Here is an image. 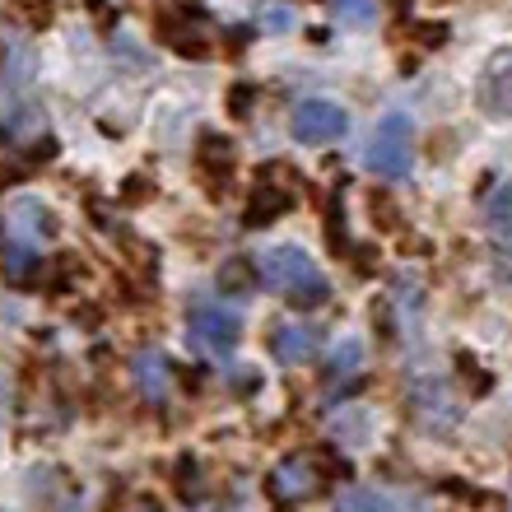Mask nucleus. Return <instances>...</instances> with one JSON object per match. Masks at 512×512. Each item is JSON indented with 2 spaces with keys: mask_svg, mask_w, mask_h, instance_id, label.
Instances as JSON below:
<instances>
[{
  "mask_svg": "<svg viewBox=\"0 0 512 512\" xmlns=\"http://www.w3.org/2000/svg\"><path fill=\"white\" fill-rule=\"evenodd\" d=\"M256 275H261V284L275 289L289 308H322L326 298H331V284H326L322 266L294 243L270 247V252L256 261Z\"/></svg>",
  "mask_w": 512,
  "mask_h": 512,
  "instance_id": "obj_1",
  "label": "nucleus"
},
{
  "mask_svg": "<svg viewBox=\"0 0 512 512\" xmlns=\"http://www.w3.org/2000/svg\"><path fill=\"white\" fill-rule=\"evenodd\" d=\"M364 163L378 177H387V182H401V177L410 173V163H415V126H410L405 112H387V117H378Z\"/></svg>",
  "mask_w": 512,
  "mask_h": 512,
  "instance_id": "obj_2",
  "label": "nucleus"
},
{
  "mask_svg": "<svg viewBox=\"0 0 512 512\" xmlns=\"http://www.w3.org/2000/svg\"><path fill=\"white\" fill-rule=\"evenodd\" d=\"M187 331L196 350L215 354V359H229L238 336H243V322H238V312H229L215 298H196L187 308Z\"/></svg>",
  "mask_w": 512,
  "mask_h": 512,
  "instance_id": "obj_3",
  "label": "nucleus"
},
{
  "mask_svg": "<svg viewBox=\"0 0 512 512\" xmlns=\"http://www.w3.org/2000/svg\"><path fill=\"white\" fill-rule=\"evenodd\" d=\"M298 145H331L340 135L350 131V117L340 103H326V98H308L294 108V122H289Z\"/></svg>",
  "mask_w": 512,
  "mask_h": 512,
  "instance_id": "obj_4",
  "label": "nucleus"
},
{
  "mask_svg": "<svg viewBox=\"0 0 512 512\" xmlns=\"http://www.w3.org/2000/svg\"><path fill=\"white\" fill-rule=\"evenodd\" d=\"M480 108L499 122H512V52H494L489 56L485 75H480Z\"/></svg>",
  "mask_w": 512,
  "mask_h": 512,
  "instance_id": "obj_5",
  "label": "nucleus"
},
{
  "mask_svg": "<svg viewBox=\"0 0 512 512\" xmlns=\"http://www.w3.org/2000/svg\"><path fill=\"white\" fill-rule=\"evenodd\" d=\"M410 415H415L419 424H429V429H447V424L461 419V405L452 401L447 382H419V387L410 391Z\"/></svg>",
  "mask_w": 512,
  "mask_h": 512,
  "instance_id": "obj_6",
  "label": "nucleus"
},
{
  "mask_svg": "<svg viewBox=\"0 0 512 512\" xmlns=\"http://www.w3.org/2000/svg\"><path fill=\"white\" fill-rule=\"evenodd\" d=\"M5 229H10L19 243H38V238H56L61 224H56V215L42 201L19 196V201H10V210H5Z\"/></svg>",
  "mask_w": 512,
  "mask_h": 512,
  "instance_id": "obj_7",
  "label": "nucleus"
},
{
  "mask_svg": "<svg viewBox=\"0 0 512 512\" xmlns=\"http://www.w3.org/2000/svg\"><path fill=\"white\" fill-rule=\"evenodd\" d=\"M326 471H322V457H289L275 471V494L280 499H312L322 489Z\"/></svg>",
  "mask_w": 512,
  "mask_h": 512,
  "instance_id": "obj_8",
  "label": "nucleus"
},
{
  "mask_svg": "<svg viewBox=\"0 0 512 512\" xmlns=\"http://www.w3.org/2000/svg\"><path fill=\"white\" fill-rule=\"evenodd\" d=\"M317 345H322V331L308 326V322H289V326H280V331L270 336V350H275L280 364H303V359L317 354Z\"/></svg>",
  "mask_w": 512,
  "mask_h": 512,
  "instance_id": "obj_9",
  "label": "nucleus"
},
{
  "mask_svg": "<svg viewBox=\"0 0 512 512\" xmlns=\"http://www.w3.org/2000/svg\"><path fill=\"white\" fill-rule=\"evenodd\" d=\"M289 205H294L289 187H280V182H266V177H261V187L252 191V201H247V215L243 219L252 224V229H261V224H275Z\"/></svg>",
  "mask_w": 512,
  "mask_h": 512,
  "instance_id": "obj_10",
  "label": "nucleus"
},
{
  "mask_svg": "<svg viewBox=\"0 0 512 512\" xmlns=\"http://www.w3.org/2000/svg\"><path fill=\"white\" fill-rule=\"evenodd\" d=\"M261 275H256V261L252 256H229L224 266H219V289L224 294H252Z\"/></svg>",
  "mask_w": 512,
  "mask_h": 512,
  "instance_id": "obj_11",
  "label": "nucleus"
},
{
  "mask_svg": "<svg viewBox=\"0 0 512 512\" xmlns=\"http://www.w3.org/2000/svg\"><path fill=\"white\" fill-rule=\"evenodd\" d=\"M135 382L145 391L149 401H159L163 391H168V364H163V354H135Z\"/></svg>",
  "mask_w": 512,
  "mask_h": 512,
  "instance_id": "obj_12",
  "label": "nucleus"
},
{
  "mask_svg": "<svg viewBox=\"0 0 512 512\" xmlns=\"http://www.w3.org/2000/svg\"><path fill=\"white\" fill-rule=\"evenodd\" d=\"M364 368V340L345 336L336 345V354H331V368H326V382H350L354 373Z\"/></svg>",
  "mask_w": 512,
  "mask_h": 512,
  "instance_id": "obj_13",
  "label": "nucleus"
},
{
  "mask_svg": "<svg viewBox=\"0 0 512 512\" xmlns=\"http://www.w3.org/2000/svg\"><path fill=\"white\" fill-rule=\"evenodd\" d=\"M196 163H201L210 177L233 173V145L224 140V135H205L201 145H196Z\"/></svg>",
  "mask_w": 512,
  "mask_h": 512,
  "instance_id": "obj_14",
  "label": "nucleus"
},
{
  "mask_svg": "<svg viewBox=\"0 0 512 512\" xmlns=\"http://www.w3.org/2000/svg\"><path fill=\"white\" fill-rule=\"evenodd\" d=\"M485 224L494 233H512V177L485 196Z\"/></svg>",
  "mask_w": 512,
  "mask_h": 512,
  "instance_id": "obj_15",
  "label": "nucleus"
},
{
  "mask_svg": "<svg viewBox=\"0 0 512 512\" xmlns=\"http://www.w3.org/2000/svg\"><path fill=\"white\" fill-rule=\"evenodd\" d=\"M336 438L340 443H350V447H364L368 443V410H359V405H350V410H340L336 415Z\"/></svg>",
  "mask_w": 512,
  "mask_h": 512,
  "instance_id": "obj_16",
  "label": "nucleus"
},
{
  "mask_svg": "<svg viewBox=\"0 0 512 512\" xmlns=\"http://www.w3.org/2000/svg\"><path fill=\"white\" fill-rule=\"evenodd\" d=\"M331 14H336L340 24H354V28H368L378 19V0H326Z\"/></svg>",
  "mask_w": 512,
  "mask_h": 512,
  "instance_id": "obj_17",
  "label": "nucleus"
},
{
  "mask_svg": "<svg viewBox=\"0 0 512 512\" xmlns=\"http://www.w3.org/2000/svg\"><path fill=\"white\" fill-rule=\"evenodd\" d=\"M336 512H391V503L378 489H345L336 499Z\"/></svg>",
  "mask_w": 512,
  "mask_h": 512,
  "instance_id": "obj_18",
  "label": "nucleus"
},
{
  "mask_svg": "<svg viewBox=\"0 0 512 512\" xmlns=\"http://www.w3.org/2000/svg\"><path fill=\"white\" fill-rule=\"evenodd\" d=\"M489 270H494V280L512 294V243H499L494 252H489Z\"/></svg>",
  "mask_w": 512,
  "mask_h": 512,
  "instance_id": "obj_19",
  "label": "nucleus"
},
{
  "mask_svg": "<svg viewBox=\"0 0 512 512\" xmlns=\"http://www.w3.org/2000/svg\"><path fill=\"white\" fill-rule=\"evenodd\" d=\"M252 98H256L252 84H233L229 89V112L233 117H252Z\"/></svg>",
  "mask_w": 512,
  "mask_h": 512,
  "instance_id": "obj_20",
  "label": "nucleus"
},
{
  "mask_svg": "<svg viewBox=\"0 0 512 512\" xmlns=\"http://www.w3.org/2000/svg\"><path fill=\"white\" fill-rule=\"evenodd\" d=\"M177 475H182V480H177V489H182V494H191V489H196V461H177Z\"/></svg>",
  "mask_w": 512,
  "mask_h": 512,
  "instance_id": "obj_21",
  "label": "nucleus"
},
{
  "mask_svg": "<svg viewBox=\"0 0 512 512\" xmlns=\"http://www.w3.org/2000/svg\"><path fill=\"white\" fill-rule=\"evenodd\" d=\"M261 24L280 28V33H284V28H289V10H266V14H261Z\"/></svg>",
  "mask_w": 512,
  "mask_h": 512,
  "instance_id": "obj_22",
  "label": "nucleus"
},
{
  "mask_svg": "<svg viewBox=\"0 0 512 512\" xmlns=\"http://www.w3.org/2000/svg\"><path fill=\"white\" fill-rule=\"evenodd\" d=\"M145 196H149L145 177H131V182H126V201H145Z\"/></svg>",
  "mask_w": 512,
  "mask_h": 512,
  "instance_id": "obj_23",
  "label": "nucleus"
},
{
  "mask_svg": "<svg viewBox=\"0 0 512 512\" xmlns=\"http://www.w3.org/2000/svg\"><path fill=\"white\" fill-rule=\"evenodd\" d=\"M424 33V47H438L443 42V24H429V28H419Z\"/></svg>",
  "mask_w": 512,
  "mask_h": 512,
  "instance_id": "obj_24",
  "label": "nucleus"
},
{
  "mask_svg": "<svg viewBox=\"0 0 512 512\" xmlns=\"http://www.w3.org/2000/svg\"><path fill=\"white\" fill-rule=\"evenodd\" d=\"M135 512H163V508L154 499H140V503H135Z\"/></svg>",
  "mask_w": 512,
  "mask_h": 512,
  "instance_id": "obj_25",
  "label": "nucleus"
}]
</instances>
